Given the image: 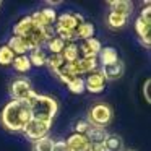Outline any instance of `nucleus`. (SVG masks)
<instances>
[{
  "label": "nucleus",
  "mask_w": 151,
  "mask_h": 151,
  "mask_svg": "<svg viewBox=\"0 0 151 151\" xmlns=\"http://www.w3.org/2000/svg\"><path fill=\"white\" fill-rule=\"evenodd\" d=\"M2 125L10 132H23V128L33 119L31 107L24 101H10L2 111Z\"/></svg>",
  "instance_id": "f257e3e1"
},
{
  "label": "nucleus",
  "mask_w": 151,
  "mask_h": 151,
  "mask_svg": "<svg viewBox=\"0 0 151 151\" xmlns=\"http://www.w3.org/2000/svg\"><path fill=\"white\" fill-rule=\"evenodd\" d=\"M57 111H59L57 101L52 96H46V94H37V99L31 106L33 119L39 122H46V124H52Z\"/></svg>",
  "instance_id": "f03ea898"
},
{
  "label": "nucleus",
  "mask_w": 151,
  "mask_h": 151,
  "mask_svg": "<svg viewBox=\"0 0 151 151\" xmlns=\"http://www.w3.org/2000/svg\"><path fill=\"white\" fill-rule=\"evenodd\" d=\"M112 120V109L107 104H94L88 112V122L91 125H98V127H104L109 125Z\"/></svg>",
  "instance_id": "7ed1b4c3"
},
{
  "label": "nucleus",
  "mask_w": 151,
  "mask_h": 151,
  "mask_svg": "<svg viewBox=\"0 0 151 151\" xmlns=\"http://www.w3.org/2000/svg\"><path fill=\"white\" fill-rule=\"evenodd\" d=\"M50 125L52 124H46V122H39V120L31 119L29 124L23 128V133L26 135L31 141H37V140H41V138L47 137V133H49V130H50Z\"/></svg>",
  "instance_id": "20e7f679"
},
{
  "label": "nucleus",
  "mask_w": 151,
  "mask_h": 151,
  "mask_svg": "<svg viewBox=\"0 0 151 151\" xmlns=\"http://www.w3.org/2000/svg\"><path fill=\"white\" fill-rule=\"evenodd\" d=\"M10 91H12V96H13L17 101H26L28 96L33 93V86H31V83L28 81V80L18 78L13 81Z\"/></svg>",
  "instance_id": "39448f33"
},
{
  "label": "nucleus",
  "mask_w": 151,
  "mask_h": 151,
  "mask_svg": "<svg viewBox=\"0 0 151 151\" xmlns=\"http://www.w3.org/2000/svg\"><path fill=\"white\" fill-rule=\"evenodd\" d=\"M104 88H106V80H104V76H102V73L99 72V70H96V72L89 73V75L86 76L85 89H88L89 93L98 94V93L104 91Z\"/></svg>",
  "instance_id": "423d86ee"
},
{
  "label": "nucleus",
  "mask_w": 151,
  "mask_h": 151,
  "mask_svg": "<svg viewBox=\"0 0 151 151\" xmlns=\"http://www.w3.org/2000/svg\"><path fill=\"white\" fill-rule=\"evenodd\" d=\"M102 49L101 42H99L96 37H91V39H86L81 46H78V50L81 54V59H96L99 54V50Z\"/></svg>",
  "instance_id": "0eeeda50"
},
{
  "label": "nucleus",
  "mask_w": 151,
  "mask_h": 151,
  "mask_svg": "<svg viewBox=\"0 0 151 151\" xmlns=\"http://www.w3.org/2000/svg\"><path fill=\"white\" fill-rule=\"evenodd\" d=\"M67 148L68 151H88L89 150V141L85 135L80 133H72L67 138Z\"/></svg>",
  "instance_id": "6e6552de"
},
{
  "label": "nucleus",
  "mask_w": 151,
  "mask_h": 151,
  "mask_svg": "<svg viewBox=\"0 0 151 151\" xmlns=\"http://www.w3.org/2000/svg\"><path fill=\"white\" fill-rule=\"evenodd\" d=\"M99 72L102 73L104 80H111V81H114V80L120 78V76L124 75V63H122L120 60H117V62L111 63V65H104Z\"/></svg>",
  "instance_id": "1a4fd4ad"
},
{
  "label": "nucleus",
  "mask_w": 151,
  "mask_h": 151,
  "mask_svg": "<svg viewBox=\"0 0 151 151\" xmlns=\"http://www.w3.org/2000/svg\"><path fill=\"white\" fill-rule=\"evenodd\" d=\"M109 7L112 8L111 12H114L117 15H122L125 18H128L132 15V12H133V4L128 2V0H111Z\"/></svg>",
  "instance_id": "9d476101"
},
{
  "label": "nucleus",
  "mask_w": 151,
  "mask_h": 151,
  "mask_svg": "<svg viewBox=\"0 0 151 151\" xmlns=\"http://www.w3.org/2000/svg\"><path fill=\"white\" fill-rule=\"evenodd\" d=\"M107 132L104 127H98V125H89L88 132L85 133V137L88 138L89 143H104V140L107 138Z\"/></svg>",
  "instance_id": "9b49d317"
},
{
  "label": "nucleus",
  "mask_w": 151,
  "mask_h": 151,
  "mask_svg": "<svg viewBox=\"0 0 151 151\" xmlns=\"http://www.w3.org/2000/svg\"><path fill=\"white\" fill-rule=\"evenodd\" d=\"M135 29H137L141 42H143L145 46H150L151 44V23H146V21H143L141 18H138V20L135 21Z\"/></svg>",
  "instance_id": "f8f14e48"
},
{
  "label": "nucleus",
  "mask_w": 151,
  "mask_h": 151,
  "mask_svg": "<svg viewBox=\"0 0 151 151\" xmlns=\"http://www.w3.org/2000/svg\"><path fill=\"white\" fill-rule=\"evenodd\" d=\"M33 29H34V26H33V21H31V17H24L15 24L13 33H15V36L24 37V36H28Z\"/></svg>",
  "instance_id": "ddd939ff"
},
{
  "label": "nucleus",
  "mask_w": 151,
  "mask_h": 151,
  "mask_svg": "<svg viewBox=\"0 0 151 151\" xmlns=\"http://www.w3.org/2000/svg\"><path fill=\"white\" fill-rule=\"evenodd\" d=\"M54 26L60 28V29H76L78 23H76L75 18H73V13H62V15L57 17Z\"/></svg>",
  "instance_id": "4468645a"
},
{
  "label": "nucleus",
  "mask_w": 151,
  "mask_h": 151,
  "mask_svg": "<svg viewBox=\"0 0 151 151\" xmlns=\"http://www.w3.org/2000/svg\"><path fill=\"white\" fill-rule=\"evenodd\" d=\"M99 60H101V65H111V63L117 62L119 60V55H117V50L114 47H102L99 50Z\"/></svg>",
  "instance_id": "2eb2a0df"
},
{
  "label": "nucleus",
  "mask_w": 151,
  "mask_h": 151,
  "mask_svg": "<svg viewBox=\"0 0 151 151\" xmlns=\"http://www.w3.org/2000/svg\"><path fill=\"white\" fill-rule=\"evenodd\" d=\"M7 46L10 47V50L15 54V55H26V52H28L26 44H24V39L20 37V36H12Z\"/></svg>",
  "instance_id": "dca6fc26"
},
{
  "label": "nucleus",
  "mask_w": 151,
  "mask_h": 151,
  "mask_svg": "<svg viewBox=\"0 0 151 151\" xmlns=\"http://www.w3.org/2000/svg\"><path fill=\"white\" fill-rule=\"evenodd\" d=\"M60 55L63 57L65 63H68V62H75V60H78V59H80L78 46H76L75 42L65 44V47H63V50H62V54H60Z\"/></svg>",
  "instance_id": "f3484780"
},
{
  "label": "nucleus",
  "mask_w": 151,
  "mask_h": 151,
  "mask_svg": "<svg viewBox=\"0 0 151 151\" xmlns=\"http://www.w3.org/2000/svg\"><path fill=\"white\" fill-rule=\"evenodd\" d=\"M63 63H65V60H63V57L60 54H50V55H47L46 65L49 67V70L54 75H57V72L63 67Z\"/></svg>",
  "instance_id": "a211bd4d"
},
{
  "label": "nucleus",
  "mask_w": 151,
  "mask_h": 151,
  "mask_svg": "<svg viewBox=\"0 0 151 151\" xmlns=\"http://www.w3.org/2000/svg\"><path fill=\"white\" fill-rule=\"evenodd\" d=\"M76 36H78V39H91V37H94L93 34H94V26H93L91 23H88V21H85V23L78 24L76 26Z\"/></svg>",
  "instance_id": "6ab92c4d"
},
{
  "label": "nucleus",
  "mask_w": 151,
  "mask_h": 151,
  "mask_svg": "<svg viewBox=\"0 0 151 151\" xmlns=\"http://www.w3.org/2000/svg\"><path fill=\"white\" fill-rule=\"evenodd\" d=\"M28 59H29L31 65H34V67H42V65H46L47 55H46V52H44V50L39 47V49L31 50V54L28 55Z\"/></svg>",
  "instance_id": "aec40b11"
},
{
  "label": "nucleus",
  "mask_w": 151,
  "mask_h": 151,
  "mask_svg": "<svg viewBox=\"0 0 151 151\" xmlns=\"http://www.w3.org/2000/svg\"><path fill=\"white\" fill-rule=\"evenodd\" d=\"M12 63H13V68L17 72H21V73H26L31 68V62L28 59V55H15Z\"/></svg>",
  "instance_id": "412c9836"
},
{
  "label": "nucleus",
  "mask_w": 151,
  "mask_h": 151,
  "mask_svg": "<svg viewBox=\"0 0 151 151\" xmlns=\"http://www.w3.org/2000/svg\"><path fill=\"white\" fill-rule=\"evenodd\" d=\"M104 146L107 151H122L124 143H122L120 137H117V135H107V138L104 140Z\"/></svg>",
  "instance_id": "4be33fe9"
},
{
  "label": "nucleus",
  "mask_w": 151,
  "mask_h": 151,
  "mask_svg": "<svg viewBox=\"0 0 151 151\" xmlns=\"http://www.w3.org/2000/svg\"><path fill=\"white\" fill-rule=\"evenodd\" d=\"M127 20L128 18L122 17V15H117V13H114V12H111V13L107 15V24L112 28V29H117V28L125 26Z\"/></svg>",
  "instance_id": "5701e85b"
},
{
  "label": "nucleus",
  "mask_w": 151,
  "mask_h": 151,
  "mask_svg": "<svg viewBox=\"0 0 151 151\" xmlns=\"http://www.w3.org/2000/svg\"><path fill=\"white\" fill-rule=\"evenodd\" d=\"M52 146H54V140L49 137H44L41 140L34 141L33 145V151H52Z\"/></svg>",
  "instance_id": "b1692460"
},
{
  "label": "nucleus",
  "mask_w": 151,
  "mask_h": 151,
  "mask_svg": "<svg viewBox=\"0 0 151 151\" xmlns=\"http://www.w3.org/2000/svg\"><path fill=\"white\" fill-rule=\"evenodd\" d=\"M46 46H47V49L50 50V54H62L63 47H65V42H63L60 37L55 36V37H52L50 41H47Z\"/></svg>",
  "instance_id": "393cba45"
},
{
  "label": "nucleus",
  "mask_w": 151,
  "mask_h": 151,
  "mask_svg": "<svg viewBox=\"0 0 151 151\" xmlns=\"http://www.w3.org/2000/svg\"><path fill=\"white\" fill-rule=\"evenodd\" d=\"M67 86H68L70 93H73V94H81V93L85 91V80H83L81 76H76V78H73Z\"/></svg>",
  "instance_id": "a878e982"
},
{
  "label": "nucleus",
  "mask_w": 151,
  "mask_h": 151,
  "mask_svg": "<svg viewBox=\"0 0 151 151\" xmlns=\"http://www.w3.org/2000/svg\"><path fill=\"white\" fill-rule=\"evenodd\" d=\"M15 59V54L10 50L8 46H2L0 47V65H10Z\"/></svg>",
  "instance_id": "bb28decb"
},
{
  "label": "nucleus",
  "mask_w": 151,
  "mask_h": 151,
  "mask_svg": "<svg viewBox=\"0 0 151 151\" xmlns=\"http://www.w3.org/2000/svg\"><path fill=\"white\" fill-rule=\"evenodd\" d=\"M41 13H42V17L46 18V21L49 24H55V20H57V13H55V10L54 8H42L41 10Z\"/></svg>",
  "instance_id": "cd10ccee"
},
{
  "label": "nucleus",
  "mask_w": 151,
  "mask_h": 151,
  "mask_svg": "<svg viewBox=\"0 0 151 151\" xmlns=\"http://www.w3.org/2000/svg\"><path fill=\"white\" fill-rule=\"evenodd\" d=\"M89 125H91V124H89L88 120H80V122H76V125H75V133L85 135L86 132H88Z\"/></svg>",
  "instance_id": "c85d7f7f"
},
{
  "label": "nucleus",
  "mask_w": 151,
  "mask_h": 151,
  "mask_svg": "<svg viewBox=\"0 0 151 151\" xmlns=\"http://www.w3.org/2000/svg\"><path fill=\"white\" fill-rule=\"evenodd\" d=\"M52 151H68V148H67V143H65V141L60 140V141H54Z\"/></svg>",
  "instance_id": "c756f323"
},
{
  "label": "nucleus",
  "mask_w": 151,
  "mask_h": 151,
  "mask_svg": "<svg viewBox=\"0 0 151 151\" xmlns=\"http://www.w3.org/2000/svg\"><path fill=\"white\" fill-rule=\"evenodd\" d=\"M150 85H151V80L148 78L146 81H145V86H143V93H145V99H146V102H151V96H150Z\"/></svg>",
  "instance_id": "7c9ffc66"
},
{
  "label": "nucleus",
  "mask_w": 151,
  "mask_h": 151,
  "mask_svg": "<svg viewBox=\"0 0 151 151\" xmlns=\"http://www.w3.org/2000/svg\"><path fill=\"white\" fill-rule=\"evenodd\" d=\"M88 151H107V150H106L104 143H89Z\"/></svg>",
  "instance_id": "2f4dec72"
},
{
  "label": "nucleus",
  "mask_w": 151,
  "mask_h": 151,
  "mask_svg": "<svg viewBox=\"0 0 151 151\" xmlns=\"http://www.w3.org/2000/svg\"><path fill=\"white\" fill-rule=\"evenodd\" d=\"M125 151H135V150H125Z\"/></svg>",
  "instance_id": "473e14b6"
}]
</instances>
